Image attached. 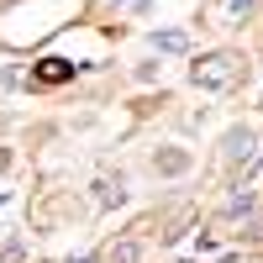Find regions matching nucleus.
Returning <instances> with one entry per match:
<instances>
[{"mask_svg": "<svg viewBox=\"0 0 263 263\" xmlns=\"http://www.w3.org/2000/svg\"><path fill=\"white\" fill-rule=\"evenodd\" d=\"M79 263H90V258H79Z\"/></svg>", "mask_w": 263, "mask_h": 263, "instance_id": "1a4fd4ad", "label": "nucleus"}, {"mask_svg": "<svg viewBox=\"0 0 263 263\" xmlns=\"http://www.w3.org/2000/svg\"><path fill=\"white\" fill-rule=\"evenodd\" d=\"M116 6H121V0H116Z\"/></svg>", "mask_w": 263, "mask_h": 263, "instance_id": "9d476101", "label": "nucleus"}, {"mask_svg": "<svg viewBox=\"0 0 263 263\" xmlns=\"http://www.w3.org/2000/svg\"><path fill=\"white\" fill-rule=\"evenodd\" d=\"M242 79H248V58L232 53V48L205 53V58L190 69V84H200V90H232V84H242Z\"/></svg>", "mask_w": 263, "mask_h": 263, "instance_id": "f257e3e1", "label": "nucleus"}, {"mask_svg": "<svg viewBox=\"0 0 263 263\" xmlns=\"http://www.w3.org/2000/svg\"><path fill=\"white\" fill-rule=\"evenodd\" d=\"M153 163H158V174H184V168H190V153H179V147H163Z\"/></svg>", "mask_w": 263, "mask_h": 263, "instance_id": "39448f33", "label": "nucleus"}, {"mask_svg": "<svg viewBox=\"0 0 263 263\" xmlns=\"http://www.w3.org/2000/svg\"><path fill=\"white\" fill-rule=\"evenodd\" d=\"M221 153H227V158H253V132L248 126H232L221 137Z\"/></svg>", "mask_w": 263, "mask_h": 263, "instance_id": "7ed1b4c3", "label": "nucleus"}, {"mask_svg": "<svg viewBox=\"0 0 263 263\" xmlns=\"http://www.w3.org/2000/svg\"><path fill=\"white\" fill-rule=\"evenodd\" d=\"M105 263H137V242H116L105 253Z\"/></svg>", "mask_w": 263, "mask_h": 263, "instance_id": "6e6552de", "label": "nucleus"}, {"mask_svg": "<svg viewBox=\"0 0 263 263\" xmlns=\"http://www.w3.org/2000/svg\"><path fill=\"white\" fill-rule=\"evenodd\" d=\"M95 190H100V205H121V200H126V190H121V179H116V184H111V179H100Z\"/></svg>", "mask_w": 263, "mask_h": 263, "instance_id": "0eeeda50", "label": "nucleus"}, {"mask_svg": "<svg viewBox=\"0 0 263 263\" xmlns=\"http://www.w3.org/2000/svg\"><path fill=\"white\" fill-rule=\"evenodd\" d=\"M69 74H74L69 58H42V63H37V79H42V84H58V79H69Z\"/></svg>", "mask_w": 263, "mask_h": 263, "instance_id": "20e7f679", "label": "nucleus"}, {"mask_svg": "<svg viewBox=\"0 0 263 263\" xmlns=\"http://www.w3.org/2000/svg\"><path fill=\"white\" fill-rule=\"evenodd\" d=\"M258 11V0H221L216 6V16H221V27H242V21Z\"/></svg>", "mask_w": 263, "mask_h": 263, "instance_id": "f03ea898", "label": "nucleus"}, {"mask_svg": "<svg viewBox=\"0 0 263 263\" xmlns=\"http://www.w3.org/2000/svg\"><path fill=\"white\" fill-rule=\"evenodd\" d=\"M153 48H158V53H184L190 37L184 32H153Z\"/></svg>", "mask_w": 263, "mask_h": 263, "instance_id": "423d86ee", "label": "nucleus"}]
</instances>
